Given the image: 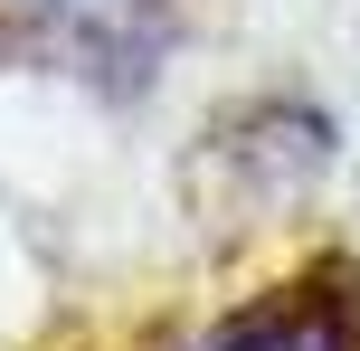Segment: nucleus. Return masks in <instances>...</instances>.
Instances as JSON below:
<instances>
[{
  "label": "nucleus",
  "mask_w": 360,
  "mask_h": 351,
  "mask_svg": "<svg viewBox=\"0 0 360 351\" xmlns=\"http://www.w3.org/2000/svg\"><path fill=\"white\" fill-rule=\"evenodd\" d=\"M38 38H48L57 57H67L76 76H95V86H143L152 57H162L171 38V0H29Z\"/></svg>",
  "instance_id": "f257e3e1"
}]
</instances>
